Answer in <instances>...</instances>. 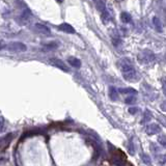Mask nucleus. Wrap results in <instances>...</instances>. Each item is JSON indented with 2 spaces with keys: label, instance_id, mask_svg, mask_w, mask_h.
I'll use <instances>...</instances> for the list:
<instances>
[{
  "label": "nucleus",
  "instance_id": "obj_5",
  "mask_svg": "<svg viewBox=\"0 0 166 166\" xmlns=\"http://www.w3.org/2000/svg\"><path fill=\"white\" fill-rule=\"evenodd\" d=\"M34 30L36 31L39 34H43V35H50L51 34V31L46 25L41 24V23H36L34 24Z\"/></svg>",
  "mask_w": 166,
  "mask_h": 166
},
{
  "label": "nucleus",
  "instance_id": "obj_2",
  "mask_svg": "<svg viewBox=\"0 0 166 166\" xmlns=\"http://www.w3.org/2000/svg\"><path fill=\"white\" fill-rule=\"evenodd\" d=\"M155 54L150 50H142L138 53L137 55V60L140 62L141 64H151L155 60Z\"/></svg>",
  "mask_w": 166,
  "mask_h": 166
},
{
  "label": "nucleus",
  "instance_id": "obj_8",
  "mask_svg": "<svg viewBox=\"0 0 166 166\" xmlns=\"http://www.w3.org/2000/svg\"><path fill=\"white\" fill-rule=\"evenodd\" d=\"M94 2L96 9H97L99 12H103L106 9V3L104 0H94Z\"/></svg>",
  "mask_w": 166,
  "mask_h": 166
},
{
  "label": "nucleus",
  "instance_id": "obj_12",
  "mask_svg": "<svg viewBox=\"0 0 166 166\" xmlns=\"http://www.w3.org/2000/svg\"><path fill=\"white\" fill-rule=\"evenodd\" d=\"M118 93H121V94H137V91L135 89H133V88H119L118 89Z\"/></svg>",
  "mask_w": 166,
  "mask_h": 166
},
{
  "label": "nucleus",
  "instance_id": "obj_22",
  "mask_svg": "<svg viewBox=\"0 0 166 166\" xmlns=\"http://www.w3.org/2000/svg\"><path fill=\"white\" fill-rule=\"evenodd\" d=\"M160 159H161V160H159V162H160L161 164H164L166 162V155H163V156H161Z\"/></svg>",
  "mask_w": 166,
  "mask_h": 166
},
{
  "label": "nucleus",
  "instance_id": "obj_24",
  "mask_svg": "<svg viewBox=\"0 0 166 166\" xmlns=\"http://www.w3.org/2000/svg\"><path fill=\"white\" fill-rule=\"evenodd\" d=\"M161 108L163 109L164 111H166V101L163 103V104H162V105H161Z\"/></svg>",
  "mask_w": 166,
  "mask_h": 166
},
{
  "label": "nucleus",
  "instance_id": "obj_25",
  "mask_svg": "<svg viewBox=\"0 0 166 166\" xmlns=\"http://www.w3.org/2000/svg\"><path fill=\"white\" fill-rule=\"evenodd\" d=\"M3 48H5V46H4V44H3L2 41H0V50L3 49Z\"/></svg>",
  "mask_w": 166,
  "mask_h": 166
},
{
  "label": "nucleus",
  "instance_id": "obj_7",
  "mask_svg": "<svg viewBox=\"0 0 166 166\" xmlns=\"http://www.w3.org/2000/svg\"><path fill=\"white\" fill-rule=\"evenodd\" d=\"M58 28H59V30L64 31V32H66V33H75L76 32L72 25L68 24V23H62V24H60L58 26Z\"/></svg>",
  "mask_w": 166,
  "mask_h": 166
},
{
  "label": "nucleus",
  "instance_id": "obj_14",
  "mask_svg": "<svg viewBox=\"0 0 166 166\" xmlns=\"http://www.w3.org/2000/svg\"><path fill=\"white\" fill-rule=\"evenodd\" d=\"M112 164H114V165H126V161H125L124 158H119V157H113L112 159Z\"/></svg>",
  "mask_w": 166,
  "mask_h": 166
},
{
  "label": "nucleus",
  "instance_id": "obj_4",
  "mask_svg": "<svg viewBox=\"0 0 166 166\" xmlns=\"http://www.w3.org/2000/svg\"><path fill=\"white\" fill-rule=\"evenodd\" d=\"M49 64H51V66H55V68H58V69L62 70L64 72H69V69H68L66 64L61 59H59V58H55V57L50 58L49 59Z\"/></svg>",
  "mask_w": 166,
  "mask_h": 166
},
{
  "label": "nucleus",
  "instance_id": "obj_17",
  "mask_svg": "<svg viewBox=\"0 0 166 166\" xmlns=\"http://www.w3.org/2000/svg\"><path fill=\"white\" fill-rule=\"evenodd\" d=\"M136 102V98L134 94H131L130 97H128L127 99L125 100V103L126 104H133V103H135Z\"/></svg>",
  "mask_w": 166,
  "mask_h": 166
},
{
  "label": "nucleus",
  "instance_id": "obj_23",
  "mask_svg": "<svg viewBox=\"0 0 166 166\" xmlns=\"http://www.w3.org/2000/svg\"><path fill=\"white\" fill-rule=\"evenodd\" d=\"M3 118L0 116V132H2L3 131Z\"/></svg>",
  "mask_w": 166,
  "mask_h": 166
},
{
  "label": "nucleus",
  "instance_id": "obj_26",
  "mask_svg": "<svg viewBox=\"0 0 166 166\" xmlns=\"http://www.w3.org/2000/svg\"><path fill=\"white\" fill-rule=\"evenodd\" d=\"M56 1H58V2H64V0H56Z\"/></svg>",
  "mask_w": 166,
  "mask_h": 166
},
{
  "label": "nucleus",
  "instance_id": "obj_19",
  "mask_svg": "<svg viewBox=\"0 0 166 166\" xmlns=\"http://www.w3.org/2000/svg\"><path fill=\"white\" fill-rule=\"evenodd\" d=\"M129 112H130L131 114H136V113L138 112V108H137V107H131V108L129 109Z\"/></svg>",
  "mask_w": 166,
  "mask_h": 166
},
{
  "label": "nucleus",
  "instance_id": "obj_18",
  "mask_svg": "<svg viewBox=\"0 0 166 166\" xmlns=\"http://www.w3.org/2000/svg\"><path fill=\"white\" fill-rule=\"evenodd\" d=\"M152 117V113L148 110H145L144 112V118H143V123H146V121H148L150 119H151Z\"/></svg>",
  "mask_w": 166,
  "mask_h": 166
},
{
  "label": "nucleus",
  "instance_id": "obj_16",
  "mask_svg": "<svg viewBox=\"0 0 166 166\" xmlns=\"http://www.w3.org/2000/svg\"><path fill=\"white\" fill-rule=\"evenodd\" d=\"M158 141L160 143L163 148H166V136L165 135H160L159 136V138H158Z\"/></svg>",
  "mask_w": 166,
  "mask_h": 166
},
{
  "label": "nucleus",
  "instance_id": "obj_10",
  "mask_svg": "<svg viewBox=\"0 0 166 166\" xmlns=\"http://www.w3.org/2000/svg\"><path fill=\"white\" fill-rule=\"evenodd\" d=\"M109 97L112 101H117L118 100V91L116 89L115 87L111 86V87L109 88Z\"/></svg>",
  "mask_w": 166,
  "mask_h": 166
},
{
  "label": "nucleus",
  "instance_id": "obj_13",
  "mask_svg": "<svg viewBox=\"0 0 166 166\" xmlns=\"http://www.w3.org/2000/svg\"><path fill=\"white\" fill-rule=\"evenodd\" d=\"M153 24H154L155 28H156V30L157 31L162 30V24H161L160 19L158 18V17H154V18H153Z\"/></svg>",
  "mask_w": 166,
  "mask_h": 166
},
{
  "label": "nucleus",
  "instance_id": "obj_9",
  "mask_svg": "<svg viewBox=\"0 0 166 166\" xmlns=\"http://www.w3.org/2000/svg\"><path fill=\"white\" fill-rule=\"evenodd\" d=\"M68 62H69L72 66H74V68H77V69L81 66V61H80V59H78L77 57L71 56V57L68 58Z\"/></svg>",
  "mask_w": 166,
  "mask_h": 166
},
{
  "label": "nucleus",
  "instance_id": "obj_11",
  "mask_svg": "<svg viewBox=\"0 0 166 166\" xmlns=\"http://www.w3.org/2000/svg\"><path fill=\"white\" fill-rule=\"evenodd\" d=\"M121 20L123 23H130L132 21V17H131L130 14H128L127 12H123L121 14Z\"/></svg>",
  "mask_w": 166,
  "mask_h": 166
},
{
  "label": "nucleus",
  "instance_id": "obj_21",
  "mask_svg": "<svg viewBox=\"0 0 166 166\" xmlns=\"http://www.w3.org/2000/svg\"><path fill=\"white\" fill-rule=\"evenodd\" d=\"M162 86H163L164 94L166 96V78H162Z\"/></svg>",
  "mask_w": 166,
  "mask_h": 166
},
{
  "label": "nucleus",
  "instance_id": "obj_3",
  "mask_svg": "<svg viewBox=\"0 0 166 166\" xmlns=\"http://www.w3.org/2000/svg\"><path fill=\"white\" fill-rule=\"evenodd\" d=\"M5 49L9 52H25L27 50V47L25 44L21 42H12L5 46Z\"/></svg>",
  "mask_w": 166,
  "mask_h": 166
},
{
  "label": "nucleus",
  "instance_id": "obj_20",
  "mask_svg": "<svg viewBox=\"0 0 166 166\" xmlns=\"http://www.w3.org/2000/svg\"><path fill=\"white\" fill-rule=\"evenodd\" d=\"M142 160H143V162L146 164L150 163V157H148V155H143V156H142Z\"/></svg>",
  "mask_w": 166,
  "mask_h": 166
},
{
  "label": "nucleus",
  "instance_id": "obj_1",
  "mask_svg": "<svg viewBox=\"0 0 166 166\" xmlns=\"http://www.w3.org/2000/svg\"><path fill=\"white\" fill-rule=\"evenodd\" d=\"M121 72H123V76L124 79L127 81H137L139 79V76L137 74V72L135 71V69L132 66L128 64H123L121 66Z\"/></svg>",
  "mask_w": 166,
  "mask_h": 166
},
{
  "label": "nucleus",
  "instance_id": "obj_15",
  "mask_svg": "<svg viewBox=\"0 0 166 166\" xmlns=\"http://www.w3.org/2000/svg\"><path fill=\"white\" fill-rule=\"evenodd\" d=\"M45 47H46V49H47V50H51V49L57 48L58 44L56 42H51V43H49V44H46Z\"/></svg>",
  "mask_w": 166,
  "mask_h": 166
},
{
  "label": "nucleus",
  "instance_id": "obj_6",
  "mask_svg": "<svg viewBox=\"0 0 166 166\" xmlns=\"http://www.w3.org/2000/svg\"><path fill=\"white\" fill-rule=\"evenodd\" d=\"M145 132L148 133V135H156V134H160L161 133V128L159 125L157 124H150L145 128Z\"/></svg>",
  "mask_w": 166,
  "mask_h": 166
}]
</instances>
